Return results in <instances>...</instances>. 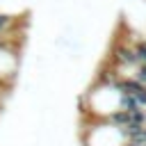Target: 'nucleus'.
<instances>
[{
	"instance_id": "nucleus-2",
	"label": "nucleus",
	"mask_w": 146,
	"mask_h": 146,
	"mask_svg": "<svg viewBox=\"0 0 146 146\" xmlns=\"http://www.w3.org/2000/svg\"><path fill=\"white\" fill-rule=\"evenodd\" d=\"M18 25L16 16H9L5 11H0V39H14V27Z\"/></svg>"
},
{
	"instance_id": "nucleus-3",
	"label": "nucleus",
	"mask_w": 146,
	"mask_h": 146,
	"mask_svg": "<svg viewBox=\"0 0 146 146\" xmlns=\"http://www.w3.org/2000/svg\"><path fill=\"white\" fill-rule=\"evenodd\" d=\"M130 75H132L135 80H139L141 84H146V64H139V66H135Z\"/></svg>"
},
{
	"instance_id": "nucleus-1",
	"label": "nucleus",
	"mask_w": 146,
	"mask_h": 146,
	"mask_svg": "<svg viewBox=\"0 0 146 146\" xmlns=\"http://www.w3.org/2000/svg\"><path fill=\"white\" fill-rule=\"evenodd\" d=\"M128 137L123 128H116L107 119H87L82 130V146H125Z\"/></svg>"
}]
</instances>
